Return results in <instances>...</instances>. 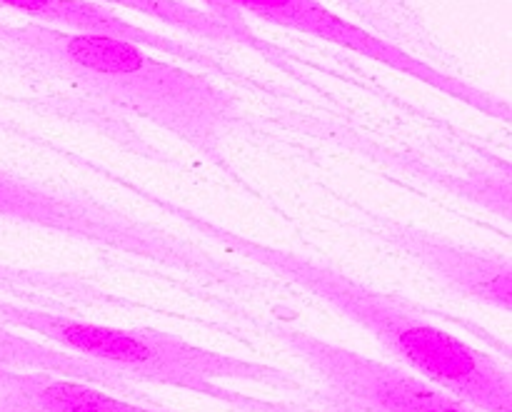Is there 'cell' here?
Listing matches in <instances>:
<instances>
[{"mask_svg": "<svg viewBox=\"0 0 512 412\" xmlns=\"http://www.w3.org/2000/svg\"><path fill=\"white\" fill-rule=\"evenodd\" d=\"M100 5H115V8H128L135 10L140 15H148V18L158 20V23L168 25V28H178L183 33L193 35V38L210 40V43H235V45H248V48L260 50V53L273 55V45L265 43L263 38L253 40L248 35L238 33L235 28H230L228 23H223L220 18L210 15L208 10L190 8L183 0H98Z\"/></svg>", "mask_w": 512, "mask_h": 412, "instance_id": "obj_10", "label": "cell"}, {"mask_svg": "<svg viewBox=\"0 0 512 412\" xmlns=\"http://www.w3.org/2000/svg\"><path fill=\"white\" fill-rule=\"evenodd\" d=\"M25 370H43V373L60 375V378L98 385V388L138 400V403L145 400V393L135 388L138 383H133L128 375L105 368L95 360L68 353L48 340L30 338V335L20 333V328H13L0 318V385L10 373H25Z\"/></svg>", "mask_w": 512, "mask_h": 412, "instance_id": "obj_8", "label": "cell"}, {"mask_svg": "<svg viewBox=\"0 0 512 412\" xmlns=\"http://www.w3.org/2000/svg\"><path fill=\"white\" fill-rule=\"evenodd\" d=\"M370 228L383 243L393 245L405 258L423 265L453 293L478 300L500 313L512 310L510 255L460 245L443 235L385 215H370Z\"/></svg>", "mask_w": 512, "mask_h": 412, "instance_id": "obj_6", "label": "cell"}, {"mask_svg": "<svg viewBox=\"0 0 512 412\" xmlns=\"http://www.w3.org/2000/svg\"><path fill=\"white\" fill-rule=\"evenodd\" d=\"M0 295L15 300V303L70 315L105 308V305L108 308L110 305H125L123 298L110 295L98 283L80 278V275L40 268H18V265L5 263H0Z\"/></svg>", "mask_w": 512, "mask_h": 412, "instance_id": "obj_9", "label": "cell"}, {"mask_svg": "<svg viewBox=\"0 0 512 412\" xmlns=\"http://www.w3.org/2000/svg\"><path fill=\"white\" fill-rule=\"evenodd\" d=\"M0 318L13 328L28 330L40 340L58 345L68 353L113 368L128 375L133 383L165 385L188 390L203 398L218 400L235 412H310L295 403L255 398L240 390L225 388L228 383H253L273 390H300L303 385L275 365L215 353L188 343L173 333L153 328H115L83 320L70 313L33 308L0 295Z\"/></svg>", "mask_w": 512, "mask_h": 412, "instance_id": "obj_3", "label": "cell"}, {"mask_svg": "<svg viewBox=\"0 0 512 412\" xmlns=\"http://www.w3.org/2000/svg\"><path fill=\"white\" fill-rule=\"evenodd\" d=\"M273 335L318 378L310 403L325 412H483L418 373L298 328Z\"/></svg>", "mask_w": 512, "mask_h": 412, "instance_id": "obj_4", "label": "cell"}, {"mask_svg": "<svg viewBox=\"0 0 512 412\" xmlns=\"http://www.w3.org/2000/svg\"><path fill=\"white\" fill-rule=\"evenodd\" d=\"M0 412H173L150 408L98 385L43 370L10 373L0 385Z\"/></svg>", "mask_w": 512, "mask_h": 412, "instance_id": "obj_7", "label": "cell"}, {"mask_svg": "<svg viewBox=\"0 0 512 412\" xmlns=\"http://www.w3.org/2000/svg\"><path fill=\"white\" fill-rule=\"evenodd\" d=\"M203 3L210 8V15H215L223 23H228L230 28H235L238 33L248 35L253 40L260 38L248 28L245 13L255 15L263 23L295 30V33L310 35V38H318L323 43L353 50V53L363 55V58L378 60V63L388 65V68L398 70V73L420 80L428 88L440 90V93L450 95V98L460 100V103H468L470 108L480 110V113L495 115L500 120H510V103L465 83V80L455 78V75L445 73V70L435 68V65L425 63V60L415 58L413 53L400 48L398 43H390V40L370 33L368 28L350 23L343 15L325 8L320 0H203Z\"/></svg>", "mask_w": 512, "mask_h": 412, "instance_id": "obj_5", "label": "cell"}, {"mask_svg": "<svg viewBox=\"0 0 512 412\" xmlns=\"http://www.w3.org/2000/svg\"><path fill=\"white\" fill-rule=\"evenodd\" d=\"M0 48L100 108L145 120L218 163L225 140L243 123L238 100L208 75L168 63L130 40L0 20Z\"/></svg>", "mask_w": 512, "mask_h": 412, "instance_id": "obj_1", "label": "cell"}, {"mask_svg": "<svg viewBox=\"0 0 512 412\" xmlns=\"http://www.w3.org/2000/svg\"><path fill=\"white\" fill-rule=\"evenodd\" d=\"M178 215L205 238L228 245L250 263L263 265L270 273L323 300L335 313L373 335L385 353L395 355L420 378L440 385L483 412H512V373L508 363L430 323L415 305L380 293L373 285L360 283L328 263L258 243L193 213L178 210Z\"/></svg>", "mask_w": 512, "mask_h": 412, "instance_id": "obj_2", "label": "cell"}]
</instances>
